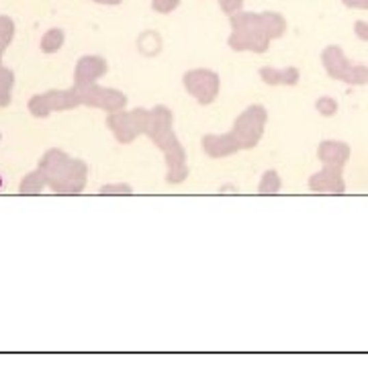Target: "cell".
<instances>
[{"label": "cell", "instance_id": "obj_12", "mask_svg": "<svg viewBox=\"0 0 368 368\" xmlns=\"http://www.w3.org/2000/svg\"><path fill=\"white\" fill-rule=\"evenodd\" d=\"M324 66L328 70V74L332 78H338V80H348V74L352 70V66L348 64L344 51L336 45H330L326 51H324Z\"/></svg>", "mask_w": 368, "mask_h": 368}, {"label": "cell", "instance_id": "obj_4", "mask_svg": "<svg viewBox=\"0 0 368 368\" xmlns=\"http://www.w3.org/2000/svg\"><path fill=\"white\" fill-rule=\"evenodd\" d=\"M183 84L186 92L198 103V105H211L217 101L221 90V78L215 70L209 68H194L184 72Z\"/></svg>", "mask_w": 368, "mask_h": 368}, {"label": "cell", "instance_id": "obj_8", "mask_svg": "<svg viewBox=\"0 0 368 368\" xmlns=\"http://www.w3.org/2000/svg\"><path fill=\"white\" fill-rule=\"evenodd\" d=\"M109 72L107 60L101 55H82L74 70V86H86L94 84L98 78H103Z\"/></svg>", "mask_w": 368, "mask_h": 368}, {"label": "cell", "instance_id": "obj_3", "mask_svg": "<svg viewBox=\"0 0 368 368\" xmlns=\"http://www.w3.org/2000/svg\"><path fill=\"white\" fill-rule=\"evenodd\" d=\"M80 105H82V101H80L78 88L74 86V88H68V90H49L45 94H35L29 101L27 109L33 117L45 119L51 113L70 111V109H76Z\"/></svg>", "mask_w": 368, "mask_h": 368}, {"label": "cell", "instance_id": "obj_5", "mask_svg": "<svg viewBox=\"0 0 368 368\" xmlns=\"http://www.w3.org/2000/svg\"><path fill=\"white\" fill-rule=\"evenodd\" d=\"M154 144L162 150V154L166 158V166H168L166 183L183 184L186 181V176H188V164H186V152L181 146L176 133L170 129L164 135H160Z\"/></svg>", "mask_w": 368, "mask_h": 368}, {"label": "cell", "instance_id": "obj_30", "mask_svg": "<svg viewBox=\"0 0 368 368\" xmlns=\"http://www.w3.org/2000/svg\"><path fill=\"white\" fill-rule=\"evenodd\" d=\"M4 49H6V47L0 45V68H2V53H4Z\"/></svg>", "mask_w": 368, "mask_h": 368}, {"label": "cell", "instance_id": "obj_9", "mask_svg": "<svg viewBox=\"0 0 368 368\" xmlns=\"http://www.w3.org/2000/svg\"><path fill=\"white\" fill-rule=\"evenodd\" d=\"M107 127L111 129V133L115 135V140L119 144H131L135 142L142 133L140 127L131 115V111H115L107 117Z\"/></svg>", "mask_w": 368, "mask_h": 368}, {"label": "cell", "instance_id": "obj_23", "mask_svg": "<svg viewBox=\"0 0 368 368\" xmlns=\"http://www.w3.org/2000/svg\"><path fill=\"white\" fill-rule=\"evenodd\" d=\"M181 6V0H152V8L160 14L174 12Z\"/></svg>", "mask_w": 368, "mask_h": 368}, {"label": "cell", "instance_id": "obj_1", "mask_svg": "<svg viewBox=\"0 0 368 368\" xmlns=\"http://www.w3.org/2000/svg\"><path fill=\"white\" fill-rule=\"evenodd\" d=\"M47 186L57 194H80L88 181V166L62 150H47L37 166Z\"/></svg>", "mask_w": 368, "mask_h": 368}, {"label": "cell", "instance_id": "obj_20", "mask_svg": "<svg viewBox=\"0 0 368 368\" xmlns=\"http://www.w3.org/2000/svg\"><path fill=\"white\" fill-rule=\"evenodd\" d=\"M62 45H64V31L62 29H49L41 37V43H39L43 53H55V51L62 49Z\"/></svg>", "mask_w": 368, "mask_h": 368}, {"label": "cell", "instance_id": "obj_10", "mask_svg": "<svg viewBox=\"0 0 368 368\" xmlns=\"http://www.w3.org/2000/svg\"><path fill=\"white\" fill-rule=\"evenodd\" d=\"M200 144H202V152H205L209 158H215V160H219V158H229V156H233V154H237V152L241 150L231 131H229V133H221V135L209 133V135H205V137L200 140Z\"/></svg>", "mask_w": 368, "mask_h": 368}, {"label": "cell", "instance_id": "obj_27", "mask_svg": "<svg viewBox=\"0 0 368 368\" xmlns=\"http://www.w3.org/2000/svg\"><path fill=\"white\" fill-rule=\"evenodd\" d=\"M354 33H356V37H358V39L368 41V23L367 21H356V23H354Z\"/></svg>", "mask_w": 368, "mask_h": 368}, {"label": "cell", "instance_id": "obj_17", "mask_svg": "<svg viewBox=\"0 0 368 368\" xmlns=\"http://www.w3.org/2000/svg\"><path fill=\"white\" fill-rule=\"evenodd\" d=\"M137 49H140L144 55H148V57L158 55V53L162 51V37H160L158 33H154V31H146V33L140 35V39H137Z\"/></svg>", "mask_w": 368, "mask_h": 368}, {"label": "cell", "instance_id": "obj_11", "mask_svg": "<svg viewBox=\"0 0 368 368\" xmlns=\"http://www.w3.org/2000/svg\"><path fill=\"white\" fill-rule=\"evenodd\" d=\"M309 188L315 192H344V181L340 176V168L334 166H326L321 172H317L315 176H311Z\"/></svg>", "mask_w": 368, "mask_h": 368}, {"label": "cell", "instance_id": "obj_21", "mask_svg": "<svg viewBox=\"0 0 368 368\" xmlns=\"http://www.w3.org/2000/svg\"><path fill=\"white\" fill-rule=\"evenodd\" d=\"M280 186H282V181L278 176L276 170H266L260 179V184H258V192L260 194H278L280 192Z\"/></svg>", "mask_w": 368, "mask_h": 368}, {"label": "cell", "instance_id": "obj_24", "mask_svg": "<svg viewBox=\"0 0 368 368\" xmlns=\"http://www.w3.org/2000/svg\"><path fill=\"white\" fill-rule=\"evenodd\" d=\"M98 192H101V194H133V188H131L129 184L123 183L105 184V186H101Z\"/></svg>", "mask_w": 368, "mask_h": 368}, {"label": "cell", "instance_id": "obj_31", "mask_svg": "<svg viewBox=\"0 0 368 368\" xmlns=\"http://www.w3.org/2000/svg\"><path fill=\"white\" fill-rule=\"evenodd\" d=\"M0 190H2V179H0Z\"/></svg>", "mask_w": 368, "mask_h": 368}, {"label": "cell", "instance_id": "obj_18", "mask_svg": "<svg viewBox=\"0 0 368 368\" xmlns=\"http://www.w3.org/2000/svg\"><path fill=\"white\" fill-rule=\"evenodd\" d=\"M47 186L45 183V176H43V172L37 168L35 172H29L21 184H18V192L21 194H41V190Z\"/></svg>", "mask_w": 368, "mask_h": 368}, {"label": "cell", "instance_id": "obj_6", "mask_svg": "<svg viewBox=\"0 0 368 368\" xmlns=\"http://www.w3.org/2000/svg\"><path fill=\"white\" fill-rule=\"evenodd\" d=\"M76 88H78L82 105H86V107H94V109H101V111L115 113V111H123L125 105H127V96L117 88L98 86L96 82L86 84V86H76Z\"/></svg>", "mask_w": 368, "mask_h": 368}, {"label": "cell", "instance_id": "obj_19", "mask_svg": "<svg viewBox=\"0 0 368 368\" xmlns=\"http://www.w3.org/2000/svg\"><path fill=\"white\" fill-rule=\"evenodd\" d=\"M12 86H14V72L8 68H0V107H8L12 101Z\"/></svg>", "mask_w": 368, "mask_h": 368}, {"label": "cell", "instance_id": "obj_26", "mask_svg": "<svg viewBox=\"0 0 368 368\" xmlns=\"http://www.w3.org/2000/svg\"><path fill=\"white\" fill-rule=\"evenodd\" d=\"M219 6L225 14L233 16L244 8V0H219Z\"/></svg>", "mask_w": 368, "mask_h": 368}, {"label": "cell", "instance_id": "obj_28", "mask_svg": "<svg viewBox=\"0 0 368 368\" xmlns=\"http://www.w3.org/2000/svg\"><path fill=\"white\" fill-rule=\"evenodd\" d=\"M348 8H363L368 10V0H342Z\"/></svg>", "mask_w": 368, "mask_h": 368}, {"label": "cell", "instance_id": "obj_13", "mask_svg": "<svg viewBox=\"0 0 368 368\" xmlns=\"http://www.w3.org/2000/svg\"><path fill=\"white\" fill-rule=\"evenodd\" d=\"M172 123H174V117H172V111L164 105H158L150 111V123H148V129H146V135L156 142L160 135H164L166 131L172 129Z\"/></svg>", "mask_w": 368, "mask_h": 368}, {"label": "cell", "instance_id": "obj_16", "mask_svg": "<svg viewBox=\"0 0 368 368\" xmlns=\"http://www.w3.org/2000/svg\"><path fill=\"white\" fill-rule=\"evenodd\" d=\"M260 16H262V29L266 31L270 41L280 39L287 33V21L282 18V14L266 10V12H260Z\"/></svg>", "mask_w": 368, "mask_h": 368}, {"label": "cell", "instance_id": "obj_2", "mask_svg": "<svg viewBox=\"0 0 368 368\" xmlns=\"http://www.w3.org/2000/svg\"><path fill=\"white\" fill-rule=\"evenodd\" d=\"M268 123V111L264 105H250L233 123L231 133L241 150H252L260 144Z\"/></svg>", "mask_w": 368, "mask_h": 368}, {"label": "cell", "instance_id": "obj_32", "mask_svg": "<svg viewBox=\"0 0 368 368\" xmlns=\"http://www.w3.org/2000/svg\"><path fill=\"white\" fill-rule=\"evenodd\" d=\"M0 142H2V133H0Z\"/></svg>", "mask_w": 368, "mask_h": 368}, {"label": "cell", "instance_id": "obj_22", "mask_svg": "<svg viewBox=\"0 0 368 368\" xmlns=\"http://www.w3.org/2000/svg\"><path fill=\"white\" fill-rule=\"evenodd\" d=\"M14 35V23L8 16H0V45L6 47L12 41Z\"/></svg>", "mask_w": 368, "mask_h": 368}, {"label": "cell", "instance_id": "obj_29", "mask_svg": "<svg viewBox=\"0 0 368 368\" xmlns=\"http://www.w3.org/2000/svg\"><path fill=\"white\" fill-rule=\"evenodd\" d=\"M94 2H101V4H119L123 0H94Z\"/></svg>", "mask_w": 368, "mask_h": 368}, {"label": "cell", "instance_id": "obj_15", "mask_svg": "<svg viewBox=\"0 0 368 368\" xmlns=\"http://www.w3.org/2000/svg\"><path fill=\"white\" fill-rule=\"evenodd\" d=\"M350 156V150L346 144L342 142H326L319 148V158L326 166H334V168H342L346 164Z\"/></svg>", "mask_w": 368, "mask_h": 368}, {"label": "cell", "instance_id": "obj_25", "mask_svg": "<svg viewBox=\"0 0 368 368\" xmlns=\"http://www.w3.org/2000/svg\"><path fill=\"white\" fill-rule=\"evenodd\" d=\"M315 107H317V111H319L321 115H326V117H330V115H334V113L338 111V103H336L334 98H330V96L319 98V101L315 103Z\"/></svg>", "mask_w": 368, "mask_h": 368}, {"label": "cell", "instance_id": "obj_14", "mask_svg": "<svg viewBox=\"0 0 368 368\" xmlns=\"http://www.w3.org/2000/svg\"><path fill=\"white\" fill-rule=\"evenodd\" d=\"M260 78L264 84L268 86H295L301 78L299 70L297 68H282V70H276V68H270V66H264L258 70Z\"/></svg>", "mask_w": 368, "mask_h": 368}, {"label": "cell", "instance_id": "obj_7", "mask_svg": "<svg viewBox=\"0 0 368 368\" xmlns=\"http://www.w3.org/2000/svg\"><path fill=\"white\" fill-rule=\"evenodd\" d=\"M227 45L233 51H252V53H264L270 45V37L262 27L258 29H244V31H231Z\"/></svg>", "mask_w": 368, "mask_h": 368}]
</instances>
